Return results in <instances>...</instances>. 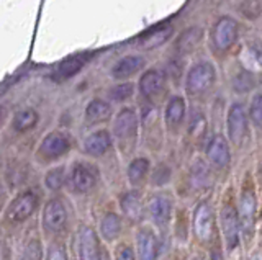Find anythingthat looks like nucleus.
Listing matches in <instances>:
<instances>
[{"label":"nucleus","mask_w":262,"mask_h":260,"mask_svg":"<svg viewBox=\"0 0 262 260\" xmlns=\"http://www.w3.org/2000/svg\"><path fill=\"white\" fill-rule=\"evenodd\" d=\"M248 53L251 56V59L257 64V66L262 67V43L254 39V41L248 43Z\"/></svg>","instance_id":"nucleus-33"},{"label":"nucleus","mask_w":262,"mask_h":260,"mask_svg":"<svg viewBox=\"0 0 262 260\" xmlns=\"http://www.w3.org/2000/svg\"><path fill=\"white\" fill-rule=\"evenodd\" d=\"M193 226L196 238L202 242H208L213 238V232H215V215H213V208L208 201L200 203L199 208H196Z\"/></svg>","instance_id":"nucleus-2"},{"label":"nucleus","mask_w":262,"mask_h":260,"mask_svg":"<svg viewBox=\"0 0 262 260\" xmlns=\"http://www.w3.org/2000/svg\"><path fill=\"white\" fill-rule=\"evenodd\" d=\"M216 72L210 62H199L188 70L187 76V92L190 95H200L211 88L215 84Z\"/></svg>","instance_id":"nucleus-1"},{"label":"nucleus","mask_w":262,"mask_h":260,"mask_svg":"<svg viewBox=\"0 0 262 260\" xmlns=\"http://www.w3.org/2000/svg\"><path fill=\"white\" fill-rule=\"evenodd\" d=\"M172 35V28L170 27H164V28H158L151 31L149 35H146L144 38H141V48L144 50H151V48H158L161 46L162 43H166L167 39L170 38Z\"/></svg>","instance_id":"nucleus-25"},{"label":"nucleus","mask_w":262,"mask_h":260,"mask_svg":"<svg viewBox=\"0 0 262 260\" xmlns=\"http://www.w3.org/2000/svg\"><path fill=\"white\" fill-rule=\"evenodd\" d=\"M213 44H215L216 50L220 51H226L228 48H231L237 38V23L229 18L223 17L216 21L215 28H213Z\"/></svg>","instance_id":"nucleus-5"},{"label":"nucleus","mask_w":262,"mask_h":260,"mask_svg":"<svg viewBox=\"0 0 262 260\" xmlns=\"http://www.w3.org/2000/svg\"><path fill=\"white\" fill-rule=\"evenodd\" d=\"M62 182H64V170H62V167L54 169V170H51V172L46 175V185H48V188H51L54 192L61 188Z\"/></svg>","instance_id":"nucleus-32"},{"label":"nucleus","mask_w":262,"mask_h":260,"mask_svg":"<svg viewBox=\"0 0 262 260\" xmlns=\"http://www.w3.org/2000/svg\"><path fill=\"white\" fill-rule=\"evenodd\" d=\"M97 260H110L108 252H106L105 249H102V250H100V254H98V257H97Z\"/></svg>","instance_id":"nucleus-38"},{"label":"nucleus","mask_w":262,"mask_h":260,"mask_svg":"<svg viewBox=\"0 0 262 260\" xmlns=\"http://www.w3.org/2000/svg\"><path fill=\"white\" fill-rule=\"evenodd\" d=\"M169 177H170V172H169V169H167V167H164V166H159L158 169H156L154 175H152V182H154L156 185H162V183H167Z\"/></svg>","instance_id":"nucleus-35"},{"label":"nucleus","mask_w":262,"mask_h":260,"mask_svg":"<svg viewBox=\"0 0 262 260\" xmlns=\"http://www.w3.org/2000/svg\"><path fill=\"white\" fill-rule=\"evenodd\" d=\"M102 246L92 227H82L79 235V257L80 260H97Z\"/></svg>","instance_id":"nucleus-9"},{"label":"nucleus","mask_w":262,"mask_h":260,"mask_svg":"<svg viewBox=\"0 0 262 260\" xmlns=\"http://www.w3.org/2000/svg\"><path fill=\"white\" fill-rule=\"evenodd\" d=\"M144 66V59L139 56H126L121 61L117 62V66L113 67L112 74L115 79H126L129 76L136 74V72Z\"/></svg>","instance_id":"nucleus-17"},{"label":"nucleus","mask_w":262,"mask_h":260,"mask_svg":"<svg viewBox=\"0 0 262 260\" xmlns=\"http://www.w3.org/2000/svg\"><path fill=\"white\" fill-rule=\"evenodd\" d=\"M164 87V76L159 70H147L139 80V90L144 97L158 95Z\"/></svg>","instance_id":"nucleus-18"},{"label":"nucleus","mask_w":262,"mask_h":260,"mask_svg":"<svg viewBox=\"0 0 262 260\" xmlns=\"http://www.w3.org/2000/svg\"><path fill=\"white\" fill-rule=\"evenodd\" d=\"M249 118L252 120V123L262 125V93H257L252 99L249 107Z\"/></svg>","instance_id":"nucleus-31"},{"label":"nucleus","mask_w":262,"mask_h":260,"mask_svg":"<svg viewBox=\"0 0 262 260\" xmlns=\"http://www.w3.org/2000/svg\"><path fill=\"white\" fill-rule=\"evenodd\" d=\"M112 146V137L106 131H97V133H92L87 139H85V151L89 154H92V156H102L108 148Z\"/></svg>","instance_id":"nucleus-19"},{"label":"nucleus","mask_w":262,"mask_h":260,"mask_svg":"<svg viewBox=\"0 0 262 260\" xmlns=\"http://www.w3.org/2000/svg\"><path fill=\"white\" fill-rule=\"evenodd\" d=\"M117 260H135V254L131 247L128 246H120L117 250Z\"/></svg>","instance_id":"nucleus-37"},{"label":"nucleus","mask_w":262,"mask_h":260,"mask_svg":"<svg viewBox=\"0 0 262 260\" xmlns=\"http://www.w3.org/2000/svg\"><path fill=\"white\" fill-rule=\"evenodd\" d=\"M248 133V113L241 103H234L228 111V134L231 143L239 146Z\"/></svg>","instance_id":"nucleus-3"},{"label":"nucleus","mask_w":262,"mask_h":260,"mask_svg":"<svg viewBox=\"0 0 262 260\" xmlns=\"http://www.w3.org/2000/svg\"><path fill=\"white\" fill-rule=\"evenodd\" d=\"M254 87V77L249 72H241L234 77V88L237 92H249Z\"/></svg>","instance_id":"nucleus-30"},{"label":"nucleus","mask_w":262,"mask_h":260,"mask_svg":"<svg viewBox=\"0 0 262 260\" xmlns=\"http://www.w3.org/2000/svg\"><path fill=\"white\" fill-rule=\"evenodd\" d=\"M23 260H41V246L38 241H31L25 249Z\"/></svg>","instance_id":"nucleus-34"},{"label":"nucleus","mask_w":262,"mask_h":260,"mask_svg":"<svg viewBox=\"0 0 262 260\" xmlns=\"http://www.w3.org/2000/svg\"><path fill=\"white\" fill-rule=\"evenodd\" d=\"M221 229L228 250H233L239 242V216L233 205H225L221 209Z\"/></svg>","instance_id":"nucleus-4"},{"label":"nucleus","mask_w":262,"mask_h":260,"mask_svg":"<svg viewBox=\"0 0 262 260\" xmlns=\"http://www.w3.org/2000/svg\"><path fill=\"white\" fill-rule=\"evenodd\" d=\"M36 206H38L36 195L33 192H25L16 200H13V203L7 211V218L15 223L23 221V219H27L30 215H33V211L36 209Z\"/></svg>","instance_id":"nucleus-7"},{"label":"nucleus","mask_w":262,"mask_h":260,"mask_svg":"<svg viewBox=\"0 0 262 260\" xmlns=\"http://www.w3.org/2000/svg\"><path fill=\"white\" fill-rule=\"evenodd\" d=\"M254 215H256V197H254V192L249 188L243 190V197H241V205H239V219L244 229H251L254 224Z\"/></svg>","instance_id":"nucleus-16"},{"label":"nucleus","mask_w":262,"mask_h":260,"mask_svg":"<svg viewBox=\"0 0 262 260\" xmlns=\"http://www.w3.org/2000/svg\"><path fill=\"white\" fill-rule=\"evenodd\" d=\"M66 219H68V213L66 208L59 200H51L45 208V224L48 229L51 231H59L64 227Z\"/></svg>","instance_id":"nucleus-12"},{"label":"nucleus","mask_w":262,"mask_h":260,"mask_svg":"<svg viewBox=\"0 0 262 260\" xmlns=\"http://www.w3.org/2000/svg\"><path fill=\"white\" fill-rule=\"evenodd\" d=\"M133 85L131 84H121V85H117L113 87L112 90L108 92V97L115 102H121V100H126L129 99L131 95H133Z\"/></svg>","instance_id":"nucleus-29"},{"label":"nucleus","mask_w":262,"mask_h":260,"mask_svg":"<svg viewBox=\"0 0 262 260\" xmlns=\"http://www.w3.org/2000/svg\"><path fill=\"white\" fill-rule=\"evenodd\" d=\"M147 170H149V160L144 157L135 159L128 167V177L131 183H139L141 180H144Z\"/></svg>","instance_id":"nucleus-27"},{"label":"nucleus","mask_w":262,"mask_h":260,"mask_svg":"<svg viewBox=\"0 0 262 260\" xmlns=\"http://www.w3.org/2000/svg\"><path fill=\"white\" fill-rule=\"evenodd\" d=\"M139 260H156L158 257V239L149 229H141L136 238Z\"/></svg>","instance_id":"nucleus-14"},{"label":"nucleus","mask_w":262,"mask_h":260,"mask_svg":"<svg viewBox=\"0 0 262 260\" xmlns=\"http://www.w3.org/2000/svg\"><path fill=\"white\" fill-rule=\"evenodd\" d=\"M90 58V54H76V56H71V58L64 59L57 69L54 70L53 79L54 80H64V79H69L72 76H76L77 72L84 67L85 61Z\"/></svg>","instance_id":"nucleus-15"},{"label":"nucleus","mask_w":262,"mask_h":260,"mask_svg":"<svg viewBox=\"0 0 262 260\" xmlns=\"http://www.w3.org/2000/svg\"><path fill=\"white\" fill-rule=\"evenodd\" d=\"M121 231V219L118 215L108 213L105 215L100 224V232L106 241H113L118 238V234Z\"/></svg>","instance_id":"nucleus-24"},{"label":"nucleus","mask_w":262,"mask_h":260,"mask_svg":"<svg viewBox=\"0 0 262 260\" xmlns=\"http://www.w3.org/2000/svg\"><path fill=\"white\" fill-rule=\"evenodd\" d=\"M0 260H5V258H4V252H2V249H0Z\"/></svg>","instance_id":"nucleus-40"},{"label":"nucleus","mask_w":262,"mask_h":260,"mask_svg":"<svg viewBox=\"0 0 262 260\" xmlns=\"http://www.w3.org/2000/svg\"><path fill=\"white\" fill-rule=\"evenodd\" d=\"M170 209H172V203L167 197H164V195H156V197H152L149 203H147L149 216L158 226H166L169 223Z\"/></svg>","instance_id":"nucleus-10"},{"label":"nucleus","mask_w":262,"mask_h":260,"mask_svg":"<svg viewBox=\"0 0 262 260\" xmlns=\"http://www.w3.org/2000/svg\"><path fill=\"white\" fill-rule=\"evenodd\" d=\"M69 148L71 143L62 133H51L43 139V144L39 148V154L46 159H54V157H61L62 154L69 151Z\"/></svg>","instance_id":"nucleus-8"},{"label":"nucleus","mask_w":262,"mask_h":260,"mask_svg":"<svg viewBox=\"0 0 262 260\" xmlns=\"http://www.w3.org/2000/svg\"><path fill=\"white\" fill-rule=\"evenodd\" d=\"M98 174L94 166L85 164V162H79L72 167V174H71V182L72 186L80 193L90 192L97 183Z\"/></svg>","instance_id":"nucleus-6"},{"label":"nucleus","mask_w":262,"mask_h":260,"mask_svg":"<svg viewBox=\"0 0 262 260\" xmlns=\"http://www.w3.org/2000/svg\"><path fill=\"white\" fill-rule=\"evenodd\" d=\"M185 116V102L182 97H174L170 99L166 108V121L169 126H179Z\"/></svg>","instance_id":"nucleus-22"},{"label":"nucleus","mask_w":262,"mask_h":260,"mask_svg":"<svg viewBox=\"0 0 262 260\" xmlns=\"http://www.w3.org/2000/svg\"><path fill=\"white\" fill-rule=\"evenodd\" d=\"M205 129H207V121H205L202 113H195L190 118V125H188V133L193 137H200L205 134Z\"/></svg>","instance_id":"nucleus-28"},{"label":"nucleus","mask_w":262,"mask_h":260,"mask_svg":"<svg viewBox=\"0 0 262 260\" xmlns=\"http://www.w3.org/2000/svg\"><path fill=\"white\" fill-rule=\"evenodd\" d=\"M121 203V209L131 221H138L143 215V205H141V197H139L138 192H129L125 193L120 200Z\"/></svg>","instance_id":"nucleus-20"},{"label":"nucleus","mask_w":262,"mask_h":260,"mask_svg":"<svg viewBox=\"0 0 262 260\" xmlns=\"http://www.w3.org/2000/svg\"><path fill=\"white\" fill-rule=\"evenodd\" d=\"M2 116H4V108L0 107V120H2Z\"/></svg>","instance_id":"nucleus-39"},{"label":"nucleus","mask_w":262,"mask_h":260,"mask_svg":"<svg viewBox=\"0 0 262 260\" xmlns=\"http://www.w3.org/2000/svg\"><path fill=\"white\" fill-rule=\"evenodd\" d=\"M112 115V107L103 100H92L85 110V116L90 123H100V121L108 120Z\"/></svg>","instance_id":"nucleus-23"},{"label":"nucleus","mask_w":262,"mask_h":260,"mask_svg":"<svg viewBox=\"0 0 262 260\" xmlns=\"http://www.w3.org/2000/svg\"><path fill=\"white\" fill-rule=\"evenodd\" d=\"M36 123H38V113L31 108H27L16 113V116L13 120V128L16 131H27V129H31Z\"/></svg>","instance_id":"nucleus-26"},{"label":"nucleus","mask_w":262,"mask_h":260,"mask_svg":"<svg viewBox=\"0 0 262 260\" xmlns=\"http://www.w3.org/2000/svg\"><path fill=\"white\" fill-rule=\"evenodd\" d=\"M48 260H68L66 258V252L61 246H51L48 252Z\"/></svg>","instance_id":"nucleus-36"},{"label":"nucleus","mask_w":262,"mask_h":260,"mask_svg":"<svg viewBox=\"0 0 262 260\" xmlns=\"http://www.w3.org/2000/svg\"><path fill=\"white\" fill-rule=\"evenodd\" d=\"M207 156L210 159V162L215 167H225L228 166L229 159V146L226 143V139L223 136H215L211 139V143L208 144V149H207Z\"/></svg>","instance_id":"nucleus-13"},{"label":"nucleus","mask_w":262,"mask_h":260,"mask_svg":"<svg viewBox=\"0 0 262 260\" xmlns=\"http://www.w3.org/2000/svg\"><path fill=\"white\" fill-rule=\"evenodd\" d=\"M136 128H138L136 113L133 110L126 108L118 113V116L115 120V125H113V131L120 139H128V137L135 136Z\"/></svg>","instance_id":"nucleus-11"},{"label":"nucleus","mask_w":262,"mask_h":260,"mask_svg":"<svg viewBox=\"0 0 262 260\" xmlns=\"http://www.w3.org/2000/svg\"><path fill=\"white\" fill-rule=\"evenodd\" d=\"M203 38V31L200 27H192L187 28L182 35H180L179 41H177V48L180 53H192L196 46L200 44Z\"/></svg>","instance_id":"nucleus-21"}]
</instances>
